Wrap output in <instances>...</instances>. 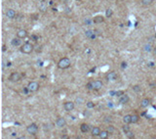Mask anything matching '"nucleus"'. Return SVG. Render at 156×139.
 <instances>
[{"instance_id": "14", "label": "nucleus", "mask_w": 156, "mask_h": 139, "mask_svg": "<svg viewBox=\"0 0 156 139\" xmlns=\"http://www.w3.org/2000/svg\"><path fill=\"white\" fill-rule=\"evenodd\" d=\"M123 121H124V123H127V124L132 123V116L131 115H126L123 118Z\"/></svg>"}, {"instance_id": "4", "label": "nucleus", "mask_w": 156, "mask_h": 139, "mask_svg": "<svg viewBox=\"0 0 156 139\" xmlns=\"http://www.w3.org/2000/svg\"><path fill=\"white\" fill-rule=\"evenodd\" d=\"M27 88H28L29 92H35V91H37L39 89V84L37 82H35V81H31V82L28 83Z\"/></svg>"}, {"instance_id": "32", "label": "nucleus", "mask_w": 156, "mask_h": 139, "mask_svg": "<svg viewBox=\"0 0 156 139\" xmlns=\"http://www.w3.org/2000/svg\"><path fill=\"white\" fill-rule=\"evenodd\" d=\"M144 50H145V51H148V52L151 51V46H150V45H146L145 48H144Z\"/></svg>"}, {"instance_id": "38", "label": "nucleus", "mask_w": 156, "mask_h": 139, "mask_svg": "<svg viewBox=\"0 0 156 139\" xmlns=\"http://www.w3.org/2000/svg\"><path fill=\"white\" fill-rule=\"evenodd\" d=\"M153 53H154V54L156 55V46H155V47L153 48Z\"/></svg>"}, {"instance_id": "36", "label": "nucleus", "mask_w": 156, "mask_h": 139, "mask_svg": "<svg viewBox=\"0 0 156 139\" xmlns=\"http://www.w3.org/2000/svg\"><path fill=\"white\" fill-rule=\"evenodd\" d=\"M2 50H3V51H6V46H5V45L2 46Z\"/></svg>"}, {"instance_id": "7", "label": "nucleus", "mask_w": 156, "mask_h": 139, "mask_svg": "<svg viewBox=\"0 0 156 139\" xmlns=\"http://www.w3.org/2000/svg\"><path fill=\"white\" fill-rule=\"evenodd\" d=\"M92 84H93V89L95 90H100L103 87V82L101 80H95L92 82Z\"/></svg>"}, {"instance_id": "20", "label": "nucleus", "mask_w": 156, "mask_h": 139, "mask_svg": "<svg viewBox=\"0 0 156 139\" xmlns=\"http://www.w3.org/2000/svg\"><path fill=\"white\" fill-rule=\"evenodd\" d=\"M149 100L148 99H143L141 102H140V107L141 108H146V107H148V105H149Z\"/></svg>"}, {"instance_id": "11", "label": "nucleus", "mask_w": 156, "mask_h": 139, "mask_svg": "<svg viewBox=\"0 0 156 139\" xmlns=\"http://www.w3.org/2000/svg\"><path fill=\"white\" fill-rule=\"evenodd\" d=\"M26 35H27V31L26 30H20L17 33V36L20 37V38H25Z\"/></svg>"}, {"instance_id": "22", "label": "nucleus", "mask_w": 156, "mask_h": 139, "mask_svg": "<svg viewBox=\"0 0 156 139\" xmlns=\"http://www.w3.org/2000/svg\"><path fill=\"white\" fill-rule=\"evenodd\" d=\"M139 119V117L138 115H133V116H132V123L138 122Z\"/></svg>"}, {"instance_id": "37", "label": "nucleus", "mask_w": 156, "mask_h": 139, "mask_svg": "<svg viewBox=\"0 0 156 139\" xmlns=\"http://www.w3.org/2000/svg\"><path fill=\"white\" fill-rule=\"evenodd\" d=\"M12 136H13V137H15V136L17 137V133H16V132H13V133H12Z\"/></svg>"}, {"instance_id": "23", "label": "nucleus", "mask_w": 156, "mask_h": 139, "mask_svg": "<svg viewBox=\"0 0 156 139\" xmlns=\"http://www.w3.org/2000/svg\"><path fill=\"white\" fill-rule=\"evenodd\" d=\"M112 13H113V12H112V10H111V9H107V10L105 11V16H106L107 18H109V17H111V16H112Z\"/></svg>"}, {"instance_id": "24", "label": "nucleus", "mask_w": 156, "mask_h": 139, "mask_svg": "<svg viewBox=\"0 0 156 139\" xmlns=\"http://www.w3.org/2000/svg\"><path fill=\"white\" fill-rule=\"evenodd\" d=\"M107 131H108V132H109L110 134H112V133H113V132L115 131V128H114V127H113L112 125H109V126L107 127Z\"/></svg>"}, {"instance_id": "6", "label": "nucleus", "mask_w": 156, "mask_h": 139, "mask_svg": "<svg viewBox=\"0 0 156 139\" xmlns=\"http://www.w3.org/2000/svg\"><path fill=\"white\" fill-rule=\"evenodd\" d=\"M63 108H64V110H65V111L70 112V111H72V110L74 109V103H73V102H71V101L65 102V103H64V105H63Z\"/></svg>"}, {"instance_id": "10", "label": "nucleus", "mask_w": 156, "mask_h": 139, "mask_svg": "<svg viewBox=\"0 0 156 139\" xmlns=\"http://www.w3.org/2000/svg\"><path fill=\"white\" fill-rule=\"evenodd\" d=\"M85 35H86V37H88L90 39H95L96 38V33L93 30H86L85 31Z\"/></svg>"}, {"instance_id": "18", "label": "nucleus", "mask_w": 156, "mask_h": 139, "mask_svg": "<svg viewBox=\"0 0 156 139\" xmlns=\"http://www.w3.org/2000/svg\"><path fill=\"white\" fill-rule=\"evenodd\" d=\"M104 19L103 16H97V17L94 18V21H93V22H94L95 24H101V23L104 22Z\"/></svg>"}, {"instance_id": "2", "label": "nucleus", "mask_w": 156, "mask_h": 139, "mask_svg": "<svg viewBox=\"0 0 156 139\" xmlns=\"http://www.w3.org/2000/svg\"><path fill=\"white\" fill-rule=\"evenodd\" d=\"M33 45L32 44H30V43H25L23 46H22V48H21V51L23 52V53H25V54H29V53H31L32 51H33Z\"/></svg>"}, {"instance_id": "31", "label": "nucleus", "mask_w": 156, "mask_h": 139, "mask_svg": "<svg viewBox=\"0 0 156 139\" xmlns=\"http://www.w3.org/2000/svg\"><path fill=\"white\" fill-rule=\"evenodd\" d=\"M85 24H86L87 26H91V25H92V21L89 20V19H87V20H85Z\"/></svg>"}, {"instance_id": "34", "label": "nucleus", "mask_w": 156, "mask_h": 139, "mask_svg": "<svg viewBox=\"0 0 156 139\" xmlns=\"http://www.w3.org/2000/svg\"><path fill=\"white\" fill-rule=\"evenodd\" d=\"M31 39H33L34 41H37V39H38V37L36 36V35H31V37H30Z\"/></svg>"}, {"instance_id": "9", "label": "nucleus", "mask_w": 156, "mask_h": 139, "mask_svg": "<svg viewBox=\"0 0 156 139\" xmlns=\"http://www.w3.org/2000/svg\"><path fill=\"white\" fill-rule=\"evenodd\" d=\"M118 78V75L115 73V72H110L109 74L106 75V79L108 80H116Z\"/></svg>"}, {"instance_id": "39", "label": "nucleus", "mask_w": 156, "mask_h": 139, "mask_svg": "<svg viewBox=\"0 0 156 139\" xmlns=\"http://www.w3.org/2000/svg\"><path fill=\"white\" fill-rule=\"evenodd\" d=\"M149 66H150V67H153V63H152V62H151V63H149Z\"/></svg>"}, {"instance_id": "29", "label": "nucleus", "mask_w": 156, "mask_h": 139, "mask_svg": "<svg viewBox=\"0 0 156 139\" xmlns=\"http://www.w3.org/2000/svg\"><path fill=\"white\" fill-rule=\"evenodd\" d=\"M86 87H87L89 90H92V89H93V84H92V82H89V83H87Z\"/></svg>"}, {"instance_id": "12", "label": "nucleus", "mask_w": 156, "mask_h": 139, "mask_svg": "<svg viewBox=\"0 0 156 139\" xmlns=\"http://www.w3.org/2000/svg\"><path fill=\"white\" fill-rule=\"evenodd\" d=\"M6 16L9 18V19H14L16 17V12L13 10V9H10L6 12Z\"/></svg>"}, {"instance_id": "15", "label": "nucleus", "mask_w": 156, "mask_h": 139, "mask_svg": "<svg viewBox=\"0 0 156 139\" xmlns=\"http://www.w3.org/2000/svg\"><path fill=\"white\" fill-rule=\"evenodd\" d=\"M109 132L107 131V130H102L101 131V134H100V137L102 138V139H106L108 136H109Z\"/></svg>"}, {"instance_id": "19", "label": "nucleus", "mask_w": 156, "mask_h": 139, "mask_svg": "<svg viewBox=\"0 0 156 139\" xmlns=\"http://www.w3.org/2000/svg\"><path fill=\"white\" fill-rule=\"evenodd\" d=\"M11 43H12V45H13V46H19V45L21 44L20 37H17V38H14V39H12Z\"/></svg>"}, {"instance_id": "1", "label": "nucleus", "mask_w": 156, "mask_h": 139, "mask_svg": "<svg viewBox=\"0 0 156 139\" xmlns=\"http://www.w3.org/2000/svg\"><path fill=\"white\" fill-rule=\"evenodd\" d=\"M69 66H70V60L68 58H62L58 63V67L60 69H62V70L63 69H67Z\"/></svg>"}, {"instance_id": "26", "label": "nucleus", "mask_w": 156, "mask_h": 139, "mask_svg": "<svg viewBox=\"0 0 156 139\" xmlns=\"http://www.w3.org/2000/svg\"><path fill=\"white\" fill-rule=\"evenodd\" d=\"M123 131H124L125 133H126V132H128V131H130V126H129L127 123H126V125H124V126H123Z\"/></svg>"}, {"instance_id": "3", "label": "nucleus", "mask_w": 156, "mask_h": 139, "mask_svg": "<svg viewBox=\"0 0 156 139\" xmlns=\"http://www.w3.org/2000/svg\"><path fill=\"white\" fill-rule=\"evenodd\" d=\"M26 130H27V132H28L29 134L35 135V134L37 133V131H38V126H37L35 123H31V124H29V125L26 127Z\"/></svg>"}, {"instance_id": "16", "label": "nucleus", "mask_w": 156, "mask_h": 139, "mask_svg": "<svg viewBox=\"0 0 156 139\" xmlns=\"http://www.w3.org/2000/svg\"><path fill=\"white\" fill-rule=\"evenodd\" d=\"M80 129H81V131H82V132L86 133V132H88V131H89L90 126H89L88 124H86V123H82V124H81V126H80Z\"/></svg>"}, {"instance_id": "21", "label": "nucleus", "mask_w": 156, "mask_h": 139, "mask_svg": "<svg viewBox=\"0 0 156 139\" xmlns=\"http://www.w3.org/2000/svg\"><path fill=\"white\" fill-rule=\"evenodd\" d=\"M152 1H153V0H140L141 4H142V5H144V6H148V5H150V4L152 3Z\"/></svg>"}, {"instance_id": "8", "label": "nucleus", "mask_w": 156, "mask_h": 139, "mask_svg": "<svg viewBox=\"0 0 156 139\" xmlns=\"http://www.w3.org/2000/svg\"><path fill=\"white\" fill-rule=\"evenodd\" d=\"M56 124H57L58 127L61 128V127H63V126L66 124V121H65V119H64L63 118H59V119H57V121H56Z\"/></svg>"}, {"instance_id": "27", "label": "nucleus", "mask_w": 156, "mask_h": 139, "mask_svg": "<svg viewBox=\"0 0 156 139\" xmlns=\"http://www.w3.org/2000/svg\"><path fill=\"white\" fill-rule=\"evenodd\" d=\"M133 89H134L136 92H139V91L141 90V88H140V86H139V85H135V86L133 87Z\"/></svg>"}, {"instance_id": "28", "label": "nucleus", "mask_w": 156, "mask_h": 139, "mask_svg": "<svg viewBox=\"0 0 156 139\" xmlns=\"http://www.w3.org/2000/svg\"><path fill=\"white\" fill-rule=\"evenodd\" d=\"M126 134H127V136H128L129 138H134V137H135L134 133H133V132H131V131H128V132H126Z\"/></svg>"}, {"instance_id": "17", "label": "nucleus", "mask_w": 156, "mask_h": 139, "mask_svg": "<svg viewBox=\"0 0 156 139\" xmlns=\"http://www.w3.org/2000/svg\"><path fill=\"white\" fill-rule=\"evenodd\" d=\"M100 134H101V129H100V127H94V128L92 129V135H93V136H100Z\"/></svg>"}, {"instance_id": "13", "label": "nucleus", "mask_w": 156, "mask_h": 139, "mask_svg": "<svg viewBox=\"0 0 156 139\" xmlns=\"http://www.w3.org/2000/svg\"><path fill=\"white\" fill-rule=\"evenodd\" d=\"M128 101H129V96H128V95L123 94L122 96H120L119 102H120L121 104H126V103H128Z\"/></svg>"}, {"instance_id": "40", "label": "nucleus", "mask_w": 156, "mask_h": 139, "mask_svg": "<svg viewBox=\"0 0 156 139\" xmlns=\"http://www.w3.org/2000/svg\"><path fill=\"white\" fill-rule=\"evenodd\" d=\"M155 37H156V33H155Z\"/></svg>"}, {"instance_id": "35", "label": "nucleus", "mask_w": 156, "mask_h": 139, "mask_svg": "<svg viewBox=\"0 0 156 139\" xmlns=\"http://www.w3.org/2000/svg\"><path fill=\"white\" fill-rule=\"evenodd\" d=\"M104 120H105L106 122H108V121L110 122V121H111V118H110V117H105V119H104Z\"/></svg>"}, {"instance_id": "30", "label": "nucleus", "mask_w": 156, "mask_h": 139, "mask_svg": "<svg viewBox=\"0 0 156 139\" xmlns=\"http://www.w3.org/2000/svg\"><path fill=\"white\" fill-rule=\"evenodd\" d=\"M123 94H124V92H123L122 90H119V91H116V94H115V96H119V97H120V96H122Z\"/></svg>"}, {"instance_id": "5", "label": "nucleus", "mask_w": 156, "mask_h": 139, "mask_svg": "<svg viewBox=\"0 0 156 139\" xmlns=\"http://www.w3.org/2000/svg\"><path fill=\"white\" fill-rule=\"evenodd\" d=\"M21 78H22V76H21V74H19V73H13L10 77H9V80L10 81H13V82H16V81H19L20 79H21Z\"/></svg>"}, {"instance_id": "33", "label": "nucleus", "mask_w": 156, "mask_h": 139, "mask_svg": "<svg viewBox=\"0 0 156 139\" xmlns=\"http://www.w3.org/2000/svg\"><path fill=\"white\" fill-rule=\"evenodd\" d=\"M121 68H122V69H126V68H127V63H126V62H123V63L121 64Z\"/></svg>"}, {"instance_id": "25", "label": "nucleus", "mask_w": 156, "mask_h": 139, "mask_svg": "<svg viewBox=\"0 0 156 139\" xmlns=\"http://www.w3.org/2000/svg\"><path fill=\"white\" fill-rule=\"evenodd\" d=\"M87 107H88L89 109H92V108H94V107H95V104H94L92 101H89V102L87 103Z\"/></svg>"}]
</instances>
